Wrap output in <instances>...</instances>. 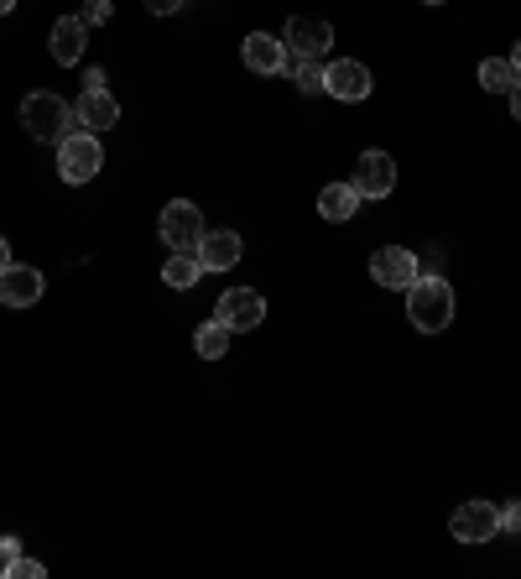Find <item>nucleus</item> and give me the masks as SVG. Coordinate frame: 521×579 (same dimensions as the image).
Masks as SVG:
<instances>
[{
    "label": "nucleus",
    "mask_w": 521,
    "mask_h": 579,
    "mask_svg": "<svg viewBox=\"0 0 521 579\" xmlns=\"http://www.w3.org/2000/svg\"><path fill=\"white\" fill-rule=\"evenodd\" d=\"M407 318L417 335H444L453 324V288L444 277H417L407 288Z\"/></svg>",
    "instance_id": "1"
},
{
    "label": "nucleus",
    "mask_w": 521,
    "mask_h": 579,
    "mask_svg": "<svg viewBox=\"0 0 521 579\" xmlns=\"http://www.w3.org/2000/svg\"><path fill=\"white\" fill-rule=\"evenodd\" d=\"M22 125L32 131V136H37V142H63L73 125H78V116H73V110L58 95L37 89V95L22 99Z\"/></svg>",
    "instance_id": "2"
},
{
    "label": "nucleus",
    "mask_w": 521,
    "mask_h": 579,
    "mask_svg": "<svg viewBox=\"0 0 521 579\" xmlns=\"http://www.w3.org/2000/svg\"><path fill=\"white\" fill-rule=\"evenodd\" d=\"M99 168H105L99 131H69V136L58 142V172H63V183H89Z\"/></svg>",
    "instance_id": "3"
},
{
    "label": "nucleus",
    "mask_w": 521,
    "mask_h": 579,
    "mask_svg": "<svg viewBox=\"0 0 521 579\" xmlns=\"http://www.w3.org/2000/svg\"><path fill=\"white\" fill-rule=\"evenodd\" d=\"M162 241L172 245V251H193L198 256V241H204V215H198V204H189V198H172L162 209Z\"/></svg>",
    "instance_id": "4"
},
{
    "label": "nucleus",
    "mask_w": 521,
    "mask_h": 579,
    "mask_svg": "<svg viewBox=\"0 0 521 579\" xmlns=\"http://www.w3.org/2000/svg\"><path fill=\"white\" fill-rule=\"evenodd\" d=\"M219 324L235 335V329H260V318H266V298L256 288H230L219 292Z\"/></svg>",
    "instance_id": "5"
},
{
    "label": "nucleus",
    "mask_w": 521,
    "mask_h": 579,
    "mask_svg": "<svg viewBox=\"0 0 521 579\" xmlns=\"http://www.w3.org/2000/svg\"><path fill=\"white\" fill-rule=\"evenodd\" d=\"M449 532L459 543H490L500 532V507H490V502H464V507L449 517Z\"/></svg>",
    "instance_id": "6"
},
{
    "label": "nucleus",
    "mask_w": 521,
    "mask_h": 579,
    "mask_svg": "<svg viewBox=\"0 0 521 579\" xmlns=\"http://www.w3.org/2000/svg\"><path fill=\"white\" fill-rule=\"evenodd\" d=\"M282 43L292 58H324L334 43V26L324 22V16H292L282 32Z\"/></svg>",
    "instance_id": "7"
},
{
    "label": "nucleus",
    "mask_w": 521,
    "mask_h": 579,
    "mask_svg": "<svg viewBox=\"0 0 521 579\" xmlns=\"http://www.w3.org/2000/svg\"><path fill=\"white\" fill-rule=\"evenodd\" d=\"M43 298V272L22 262H5L0 266V303L5 309H32Z\"/></svg>",
    "instance_id": "8"
},
{
    "label": "nucleus",
    "mask_w": 521,
    "mask_h": 579,
    "mask_svg": "<svg viewBox=\"0 0 521 579\" xmlns=\"http://www.w3.org/2000/svg\"><path fill=\"white\" fill-rule=\"evenodd\" d=\"M371 277H376L380 288H412L423 272H417V256L402 251V245H380L376 256H371Z\"/></svg>",
    "instance_id": "9"
},
{
    "label": "nucleus",
    "mask_w": 521,
    "mask_h": 579,
    "mask_svg": "<svg viewBox=\"0 0 521 579\" xmlns=\"http://www.w3.org/2000/svg\"><path fill=\"white\" fill-rule=\"evenodd\" d=\"M324 95L344 99V105H360V99L371 95V69H365V63H355V58L329 63V69H324Z\"/></svg>",
    "instance_id": "10"
},
{
    "label": "nucleus",
    "mask_w": 521,
    "mask_h": 579,
    "mask_svg": "<svg viewBox=\"0 0 521 579\" xmlns=\"http://www.w3.org/2000/svg\"><path fill=\"white\" fill-rule=\"evenodd\" d=\"M355 189H360V198H386V193L397 189V162L386 152H360Z\"/></svg>",
    "instance_id": "11"
},
{
    "label": "nucleus",
    "mask_w": 521,
    "mask_h": 579,
    "mask_svg": "<svg viewBox=\"0 0 521 579\" xmlns=\"http://www.w3.org/2000/svg\"><path fill=\"white\" fill-rule=\"evenodd\" d=\"M240 58H245V69H251V73H282L292 52H287L282 37H271V32H251V37L240 43Z\"/></svg>",
    "instance_id": "12"
},
{
    "label": "nucleus",
    "mask_w": 521,
    "mask_h": 579,
    "mask_svg": "<svg viewBox=\"0 0 521 579\" xmlns=\"http://www.w3.org/2000/svg\"><path fill=\"white\" fill-rule=\"evenodd\" d=\"M84 37H89V22L84 16H63V22H52V63H63V69H73L78 58H84Z\"/></svg>",
    "instance_id": "13"
},
{
    "label": "nucleus",
    "mask_w": 521,
    "mask_h": 579,
    "mask_svg": "<svg viewBox=\"0 0 521 579\" xmlns=\"http://www.w3.org/2000/svg\"><path fill=\"white\" fill-rule=\"evenodd\" d=\"M73 116H78V125H89V131H110V125L120 121V105H116V95L110 89H84L78 95V105H73Z\"/></svg>",
    "instance_id": "14"
},
{
    "label": "nucleus",
    "mask_w": 521,
    "mask_h": 579,
    "mask_svg": "<svg viewBox=\"0 0 521 579\" xmlns=\"http://www.w3.org/2000/svg\"><path fill=\"white\" fill-rule=\"evenodd\" d=\"M198 262H204V272H230L240 262V236L235 230H204Z\"/></svg>",
    "instance_id": "15"
},
{
    "label": "nucleus",
    "mask_w": 521,
    "mask_h": 579,
    "mask_svg": "<svg viewBox=\"0 0 521 579\" xmlns=\"http://www.w3.org/2000/svg\"><path fill=\"white\" fill-rule=\"evenodd\" d=\"M355 209H360V189H355V183H329V189L318 193V215L334 219V225H339V219H350Z\"/></svg>",
    "instance_id": "16"
},
{
    "label": "nucleus",
    "mask_w": 521,
    "mask_h": 579,
    "mask_svg": "<svg viewBox=\"0 0 521 579\" xmlns=\"http://www.w3.org/2000/svg\"><path fill=\"white\" fill-rule=\"evenodd\" d=\"M198 277H204V262H198L193 251H172V262L162 266V282L167 288H178V292H189Z\"/></svg>",
    "instance_id": "17"
},
{
    "label": "nucleus",
    "mask_w": 521,
    "mask_h": 579,
    "mask_svg": "<svg viewBox=\"0 0 521 579\" xmlns=\"http://www.w3.org/2000/svg\"><path fill=\"white\" fill-rule=\"evenodd\" d=\"M521 73H517V63L511 58H485L480 63V84L490 89V95H511V84H517Z\"/></svg>",
    "instance_id": "18"
},
{
    "label": "nucleus",
    "mask_w": 521,
    "mask_h": 579,
    "mask_svg": "<svg viewBox=\"0 0 521 579\" xmlns=\"http://www.w3.org/2000/svg\"><path fill=\"white\" fill-rule=\"evenodd\" d=\"M193 350H198L204 361H219V355L230 350V329H225L219 318H209V324H204V329L193 335Z\"/></svg>",
    "instance_id": "19"
},
{
    "label": "nucleus",
    "mask_w": 521,
    "mask_h": 579,
    "mask_svg": "<svg viewBox=\"0 0 521 579\" xmlns=\"http://www.w3.org/2000/svg\"><path fill=\"white\" fill-rule=\"evenodd\" d=\"M287 69H292V79H298L303 95H324V69H318V58H287Z\"/></svg>",
    "instance_id": "20"
},
{
    "label": "nucleus",
    "mask_w": 521,
    "mask_h": 579,
    "mask_svg": "<svg viewBox=\"0 0 521 579\" xmlns=\"http://www.w3.org/2000/svg\"><path fill=\"white\" fill-rule=\"evenodd\" d=\"M16 564H22V543L16 538H0V579L16 575Z\"/></svg>",
    "instance_id": "21"
},
{
    "label": "nucleus",
    "mask_w": 521,
    "mask_h": 579,
    "mask_svg": "<svg viewBox=\"0 0 521 579\" xmlns=\"http://www.w3.org/2000/svg\"><path fill=\"white\" fill-rule=\"evenodd\" d=\"M500 528L521 532V502H506V507H500Z\"/></svg>",
    "instance_id": "22"
},
{
    "label": "nucleus",
    "mask_w": 521,
    "mask_h": 579,
    "mask_svg": "<svg viewBox=\"0 0 521 579\" xmlns=\"http://www.w3.org/2000/svg\"><path fill=\"white\" fill-rule=\"evenodd\" d=\"M84 22H110V0H89V5H84Z\"/></svg>",
    "instance_id": "23"
},
{
    "label": "nucleus",
    "mask_w": 521,
    "mask_h": 579,
    "mask_svg": "<svg viewBox=\"0 0 521 579\" xmlns=\"http://www.w3.org/2000/svg\"><path fill=\"white\" fill-rule=\"evenodd\" d=\"M16 575H22V579H43V575H48V569H43L37 558H22V564H16Z\"/></svg>",
    "instance_id": "24"
},
{
    "label": "nucleus",
    "mask_w": 521,
    "mask_h": 579,
    "mask_svg": "<svg viewBox=\"0 0 521 579\" xmlns=\"http://www.w3.org/2000/svg\"><path fill=\"white\" fill-rule=\"evenodd\" d=\"M178 5H183V0H146V11H152V16H172Z\"/></svg>",
    "instance_id": "25"
},
{
    "label": "nucleus",
    "mask_w": 521,
    "mask_h": 579,
    "mask_svg": "<svg viewBox=\"0 0 521 579\" xmlns=\"http://www.w3.org/2000/svg\"><path fill=\"white\" fill-rule=\"evenodd\" d=\"M511 116H517V125H521V79L511 84Z\"/></svg>",
    "instance_id": "26"
},
{
    "label": "nucleus",
    "mask_w": 521,
    "mask_h": 579,
    "mask_svg": "<svg viewBox=\"0 0 521 579\" xmlns=\"http://www.w3.org/2000/svg\"><path fill=\"white\" fill-rule=\"evenodd\" d=\"M5 262H11V245H5V241H0V266H5Z\"/></svg>",
    "instance_id": "27"
},
{
    "label": "nucleus",
    "mask_w": 521,
    "mask_h": 579,
    "mask_svg": "<svg viewBox=\"0 0 521 579\" xmlns=\"http://www.w3.org/2000/svg\"><path fill=\"white\" fill-rule=\"evenodd\" d=\"M11 5H16V0H0V16H11Z\"/></svg>",
    "instance_id": "28"
},
{
    "label": "nucleus",
    "mask_w": 521,
    "mask_h": 579,
    "mask_svg": "<svg viewBox=\"0 0 521 579\" xmlns=\"http://www.w3.org/2000/svg\"><path fill=\"white\" fill-rule=\"evenodd\" d=\"M511 63H517V73H521V43H517V52H511Z\"/></svg>",
    "instance_id": "29"
},
{
    "label": "nucleus",
    "mask_w": 521,
    "mask_h": 579,
    "mask_svg": "<svg viewBox=\"0 0 521 579\" xmlns=\"http://www.w3.org/2000/svg\"><path fill=\"white\" fill-rule=\"evenodd\" d=\"M427 5H444V0H427Z\"/></svg>",
    "instance_id": "30"
}]
</instances>
